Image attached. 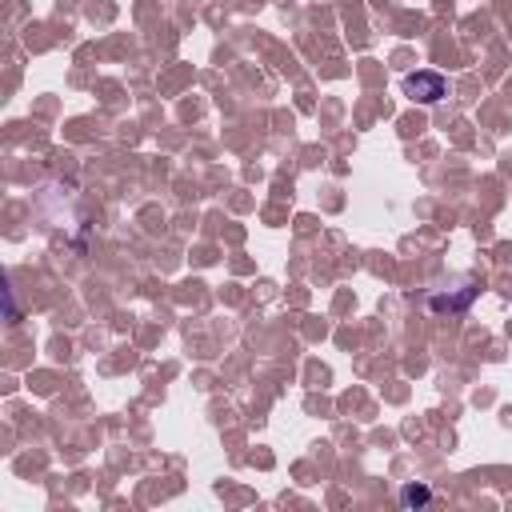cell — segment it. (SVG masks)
<instances>
[{
    "label": "cell",
    "mask_w": 512,
    "mask_h": 512,
    "mask_svg": "<svg viewBox=\"0 0 512 512\" xmlns=\"http://www.w3.org/2000/svg\"><path fill=\"white\" fill-rule=\"evenodd\" d=\"M404 92L420 104H436L444 96V76L440 72H408L404 76Z\"/></svg>",
    "instance_id": "1"
},
{
    "label": "cell",
    "mask_w": 512,
    "mask_h": 512,
    "mask_svg": "<svg viewBox=\"0 0 512 512\" xmlns=\"http://www.w3.org/2000/svg\"><path fill=\"white\" fill-rule=\"evenodd\" d=\"M472 292H476V288H464L460 296H428V308H432V312H464L468 300H472Z\"/></svg>",
    "instance_id": "2"
},
{
    "label": "cell",
    "mask_w": 512,
    "mask_h": 512,
    "mask_svg": "<svg viewBox=\"0 0 512 512\" xmlns=\"http://www.w3.org/2000/svg\"><path fill=\"white\" fill-rule=\"evenodd\" d=\"M400 500L412 508V504H428V500H432V492H428L424 484H404V488H400Z\"/></svg>",
    "instance_id": "3"
}]
</instances>
